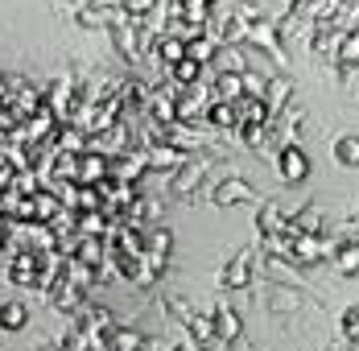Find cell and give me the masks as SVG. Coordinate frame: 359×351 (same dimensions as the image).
Instances as JSON below:
<instances>
[{
  "mask_svg": "<svg viewBox=\"0 0 359 351\" xmlns=\"http://www.w3.org/2000/svg\"><path fill=\"white\" fill-rule=\"evenodd\" d=\"M29 306L25 302H0V331H25Z\"/></svg>",
  "mask_w": 359,
  "mask_h": 351,
  "instance_id": "cell-21",
  "label": "cell"
},
{
  "mask_svg": "<svg viewBox=\"0 0 359 351\" xmlns=\"http://www.w3.org/2000/svg\"><path fill=\"white\" fill-rule=\"evenodd\" d=\"M273 157H277V174H281V182L302 186V182L310 178V153H306L302 145H281Z\"/></svg>",
  "mask_w": 359,
  "mask_h": 351,
  "instance_id": "cell-4",
  "label": "cell"
},
{
  "mask_svg": "<svg viewBox=\"0 0 359 351\" xmlns=\"http://www.w3.org/2000/svg\"><path fill=\"white\" fill-rule=\"evenodd\" d=\"M104 232H108V215H104V211H79V215H74V236H95V240H104Z\"/></svg>",
  "mask_w": 359,
  "mask_h": 351,
  "instance_id": "cell-19",
  "label": "cell"
},
{
  "mask_svg": "<svg viewBox=\"0 0 359 351\" xmlns=\"http://www.w3.org/2000/svg\"><path fill=\"white\" fill-rule=\"evenodd\" d=\"M141 351H165V343L161 339H141Z\"/></svg>",
  "mask_w": 359,
  "mask_h": 351,
  "instance_id": "cell-32",
  "label": "cell"
},
{
  "mask_svg": "<svg viewBox=\"0 0 359 351\" xmlns=\"http://www.w3.org/2000/svg\"><path fill=\"white\" fill-rule=\"evenodd\" d=\"M153 54H157V62H161V67L170 70L178 58H186V37H182V34L157 37V41H153Z\"/></svg>",
  "mask_w": 359,
  "mask_h": 351,
  "instance_id": "cell-16",
  "label": "cell"
},
{
  "mask_svg": "<svg viewBox=\"0 0 359 351\" xmlns=\"http://www.w3.org/2000/svg\"><path fill=\"white\" fill-rule=\"evenodd\" d=\"M252 277H256V248H240V252H231V260L223 265V273H219V285H227V289H248Z\"/></svg>",
  "mask_w": 359,
  "mask_h": 351,
  "instance_id": "cell-2",
  "label": "cell"
},
{
  "mask_svg": "<svg viewBox=\"0 0 359 351\" xmlns=\"http://www.w3.org/2000/svg\"><path fill=\"white\" fill-rule=\"evenodd\" d=\"M211 203H215V207H240V203H256V190H252L248 178L227 174V178L215 186V190H211Z\"/></svg>",
  "mask_w": 359,
  "mask_h": 351,
  "instance_id": "cell-6",
  "label": "cell"
},
{
  "mask_svg": "<svg viewBox=\"0 0 359 351\" xmlns=\"http://www.w3.org/2000/svg\"><path fill=\"white\" fill-rule=\"evenodd\" d=\"M211 128H240V116H236V104H223V100H215V104L207 107V116H203Z\"/></svg>",
  "mask_w": 359,
  "mask_h": 351,
  "instance_id": "cell-20",
  "label": "cell"
},
{
  "mask_svg": "<svg viewBox=\"0 0 359 351\" xmlns=\"http://www.w3.org/2000/svg\"><path fill=\"white\" fill-rule=\"evenodd\" d=\"M37 351H62V347H54V343H46V347H37Z\"/></svg>",
  "mask_w": 359,
  "mask_h": 351,
  "instance_id": "cell-33",
  "label": "cell"
},
{
  "mask_svg": "<svg viewBox=\"0 0 359 351\" xmlns=\"http://www.w3.org/2000/svg\"><path fill=\"white\" fill-rule=\"evenodd\" d=\"M83 8H91V13H116L120 8V0H79Z\"/></svg>",
  "mask_w": 359,
  "mask_h": 351,
  "instance_id": "cell-31",
  "label": "cell"
},
{
  "mask_svg": "<svg viewBox=\"0 0 359 351\" xmlns=\"http://www.w3.org/2000/svg\"><path fill=\"white\" fill-rule=\"evenodd\" d=\"M285 227H289V215L277 207V203H260V207H256V232H260V240H264V244L281 240V236H285Z\"/></svg>",
  "mask_w": 359,
  "mask_h": 351,
  "instance_id": "cell-8",
  "label": "cell"
},
{
  "mask_svg": "<svg viewBox=\"0 0 359 351\" xmlns=\"http://www.w3.org/2000/svg\"><path fill=\"white\" fill-rule=\"evenodd\" d=\"M215 91L223 104H240L244 100V83H240V74H215Z\"/></svg>",
  "mask_w": 359,
  "mask_h": 351,
  "instance_id": "cell-24",
  "label": "cell"
},
{
  "mask_svg": "<svg viewBox=\"0 0 359 351\" xmlns=\"http://www.w3.org/2000/svg\"><path fill=\"white\" fill-rule=\"evenodd\" d=\"M330 252H334V244L323 240V236H293L285 260L297 269V265H318V260H330Z\"/></svg>",
  "mask_w": 359,
  "mask_h": 351,
  "instance_id": "cell-5",
  "label": "cell"
},
{
  "mask_svg": "<svg viewBox=\"0 0 359 351\" xmlns=\"http://www.w3.org/2000/svg\"><path fill=\"white\" fill-rule=\"evenodd\" d=\"M141 331H133V326H124V322H116L108 331V339H104V351H141Z\"/></svg>",
  "mask_w": 359,
  "mask_h": 351,
  "instance_id": "cell-18",
  "label": "cell"
},
{
  "mask_svg": "<svg viewBox=\"0 0 359 351\" xmlns=\"http://www.w3.org/2000/svg\"><path fill=\"white\" fill-rule=\"evenodd\" d=\"M215 54H219V70H215V74H244V70H248L240 46H219Z\"/></svg>",
  "mask_w": 359,
  "mask_h": 351,
  "instance_id": "cell-23",
  "label": "cell"
},
{
  "mask_svg": "<svg viewBox=\"0 0 359 351\" xmlns=\"http://www.w3.org/2000/svg\"><path fill=\"white\" fill-rule=\"evenodd\" d=\"M215 50L219 46L211 41V37H190V41H186V58H194V62H203V67L215 58Z\"/></svg>",
  "mask_w": 359,
  "mask_h": 351,
  "instance_id": "cell-25",
  "label": "cell"
},
{
  "mask_svg": "<svg viewBox=\"0 0 359 351\" xmlns=\"http://www.w3.org/2000/svg\"><path fill=\"white\" fill-rule=\"evenodd\" d=\"M289 95H293V83H289L285 74L269 79V95H264V116H269V128L277 124V116L289 107Z\"/></svg>",
  "mask_w": 359,
  "mask_h": 351,
  "instance_id": "cell-12",
  "label": "cell"
},
{
  "mask_svg": "<svg viewBox=\"0 0 359 351\" xmlns=\"http://www.w3.org/2000/svg\"><path fill=\"white\" fill-rule=\"evenodd\" d=\"M104 178H108V157H104V153H95V149H87V153L79 157V178H74V182L95 186V182H104Z\"/></svg>",
  "mask_w": 359,
  "mask_h": 351,
  "instance_id": "cell-13",
  "label": "cell"
},
{
  "mask_svg": "<svg viewBox=\"0 0 359 351\" xmlns=\"http://www.w3.org/2000/svg\"><path fill=\"white\" fill-rule=\"evenodd\" d=\"M269 310H273V314L302 310V293H297V289H289L285 281H269Z\"/></svg>",
  "mask_w": 359,
  "mask_h": 351,
  "instance_id": "cell-14",
  "label": "cell"
},
{
  "mask_svg": "<svg viewBox=\"0 0 359 351\" xmlns=\"http://www.w3.org/2000/svg\"><path fill=\"white\" fill-rule=\"evenodd\" d=\"M215 166V153H203V157H186L178 170L170 174V190L182 194V199H194V186L207 178V170Z\"/></svg>",
  "mask_w": 359,
  "mask_h": 351,
  "instance_id": "cell-1",
  "label": "cell"
},
{
  "mask_svg": "<svg viewBox=\"0 0 359 351\" xmlns=\"http://www.w3.org/2000/svg\"><path fill=\"white\" fill-rule=\"evenodd\" d=\"M211 326H215V339H223L227 347L240 339V331H244V322H240V310H231L227 302H219L215 310H211Z\"/></svg>",
  "mask_w": 359,
  "mask_h": 351,
  "instance_id": "cell-10",
  "label": "cell"
},
{
  "mask_svg": "<svg viewBox=\"0 0 359 351\" xmlns=\"http://www.w3.org/2000/svg\"><path fill=\"white\" fill-rule=\"evenodd\" d=\"M289 236H323V211L318 207H302L285 227Z\"/></svg>",
  "mask_w": 359,
  "mask_h": 351,
  "instance_id": "cell-17",
  "label": "cell"
},
{
  "mask_svg": "<svg viewBox=\"0 0 359 351\" xmlns=\"http://www.w3.org/2000/svg\"><path fill=\"white\" fill-rule=\"evenodd\" d=\"M339 331H343V339H347V343H355V339H359V306H351V310L343 314Z\"/></svg>",
  "mask_w": 359,
  "mask_h": 351,
  "instance_id": "cell-29",
  "label": "cell"
},
{
  "mask_svg": "<svg viewBox=\"0 0 359 351\" xmlns=\"http://www.w3.org/2000/svg\"><path fill=\"white\" fill-rule=\"evenodd\" d=\"M83 298H87V289L74 285V281H67V273H62V281H58L54 293H50V302H54L58 314H79V310H83Z\"/></svg>",
  "mask_w": 359,
  "mask_h": 351,
  "instance_id": "cell-11",
  "label": "cell"
},
{
  "mask_svg": "<svg viewBox=\"0 0 359 351\" xmlns=\"http://www.w3.org/2000/svg\"><path fill=\"white\" fill-rule=\"evenodd\" d=\"M157 4H161V0H120V13H128L133 21H141V17H149Z\"/></svg>",
  "mask_w": 359,
  "mask_h": 351,
  "instance_id": "cell-28",
  "label": "cell"
},
{
  "mask_svg": "<svg viewBox=\"0 0 359 351\" xmlns=\"http://www.w3.org/2000/svg\"><path fill=\"white\" fill-rule=\"evenodd\" d=\"M4 232H8V223H4V219H0V240H4Z\"/></svg>",
  "mask_w": 359,
  "mask_h": 351,
  "instance_id": "cell-34",
  "label": "cell"
},
{
  "mask_svg": "<svg viewBox=\"0 0 359 351\" xmlns=\"http://www.w3.org/2000/svg\"><path fill=\"white\" fill-rule=\"evenodd\" d=\"M37 260H41V252H34V248H17V252L8 256V281L21 285V289H34Z\"/></svg>",
  "mask_w": 359,
  "mask_h": 351,
  "instance_id": "cell-7",
  "label": "cell"
},
{
  "mask_svg": "<svg viewBox=\"0 0 359 351\" xmlns=\"http://www.w3.org/2000/svg\"><path fill=\"white\" fill-rule=\"evenodd\" d=\"M236 133H240V140H244L248 149H264V140H269L273 128H269V124H240Z\"/></svg>",
  "mask_w": 359,
  "mask_h": 351,
  "instance_id": "cell-27",
  "label": "cell"
},
{
  "mask_svg": "<svg viewBox=\"0 0 359 351\" xmlns=\"http://www.w3.org/2000/svg\"><path fill=\"white\" fill-rule=\"evenodd\" d=\"M334 161L347 166V170H355L359 166V133H343V137L334 140Z\"/></svg>",
  "mask_w": 359,
  "mask_h": 351,
  "instance_id": "cell-22",
  "label": "cell"
},
{
  "mask_svg": "<svg viewBox=\"0 0 359 351\" xmlns=\"http://www.w3.org/2000/svg\"><path fill=\"white\" fill-rule=\"evenodd\" d=\"M170 248H174V232H170V227H149V232H144V269H149L153 277L165 273Z\"/></svg>",
  "mask_w": 359,
  "mask_h": 351,
  "instance_id": "cell-3",
  "label": "cell"
},
{
  "mask_svg": "<svg viewBox=\"0 0 359 351\" xmlns=\"http://www.w3.org/2000/svg\"><path fill=\"white\" fill-rule=\"evenodd\" d=\"M144 157H149V170H153V174H174V170H178L190 153H186V149H178V145L157 140V145H149V149H144Z\"/></svg>",
  "mask_w": 359,
  "mask_h": 351,
  "instance_id": "cell-9",
  "label": "cell"
},
{
  "mask_svg": "<svg viewBox=\"0 0 359 351\" xmlns=\"http://www.w3.org/2000/svg\"><path fill=\"white\" fill-rule=\"evenodd\" d=\"M330 265H334L339 277H359V240H351V244H334Z\"/></svg>",
  "mask_w": 359,
  "mask_h": 351,
  "instance_id": "cell-15",
  "label": "cell"
},
{
  "mask_svg": "<svg viewBox=\"0 0 359 351\" xmlns=\"http://www.w3.org/2000/svg\"><path fill=\"white\" fill-rule=\"evenodd\" d=\"M240 83H244V100L264 104V95H269V79H264V74H252V70H244V74H240Z\"/></svg>",
  "mask_w": 359,
  "mask_h": 351,
  "instance_id": "cell-26",
  "label": "cell"
},
{
  "mask_svg": "<svg viewBox=\"0 0 359 351\" xmlns=\"http://www.w3.org/2000/svg\"><path fill=\"white\" fill-rule=\"evenodd\" d=\"M236 21H244V25H256V21H264V13H260V4H252V0H244V4H236V13H231Z\"/></svg>",
  "mask_w": 359,
  "mask_h": 351,
  "instance_id": "cell-30",
  "label": "cell"
}]
</instances>
